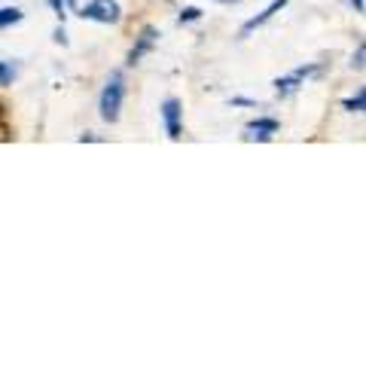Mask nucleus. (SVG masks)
I'll use <instances>...</instances> for the list:
<instances>
[{"instance_id": "3", "label": "nucleus", "mask_w": 366, "mask_h": 366, "mask_svg": "<svg viewBox=\"0 0 366 366\" xmlns=\"http://www.w3.org/2000/svg\"><path fill=\"white\" fill-rule=\"evenodd\" d=\"M317 74H320V64H302V67H296L293 74L274 79V92H278V98H287L305 83L308 76H317Z\"/></svg>"}, {"instance_id": "18", "label": "nucleus", "mask_w": 366, "mask_h": 366, "mask_svg": "<svg viewBox=\"0 0 366 366\" xmlns=\"http://www.w3.org/2000/svg\"><path fill=\"white\" fill-rule=\"evenodd\" d=\"M217 4H238V0H217Z\"/></svg>"}, {"instance_id": "16", "label": "nucleus", "mask_w": 366, "mask_h": 366, "mask_svg": "<svg viewBox=\"0 0 366 366\" xmlns=\"http://www.w3.org/2000/svg\"><path fill=\"white\" fill-rule=\"evenodd\" d=\"M351 6H354V13H363V9H366V0H351Z\"/></svg>"}, {"instance_id": "4", "label": "nucleus", "mask_w": 366, "mask_h": 366, "mask_svg": "<svg viewBox=\"0 0 366 366\" xmlns=\"http://www.w3.org/2000/svg\"><path fill=\"white\" fill-rule=\"evenodd\" d=\"M156 43H159V28H153V25H144V28H141V34H137V37H134V46L129 49V59H125V64L134 67L137 61L144 59V55H150V52L156 49Z\"/></svg>"}, {"instance_id": "7", "label": "nucleus", "mask_w": 366, "mask_h": 366, "mask_svg": "<svg viewBox=\"0 0 366 366\" xmlns=\"http://www.w3.org/2000/svg\"><path fill=\"white\" fill-rule=\"evenodd\" d=\"M287 4H290V0H272V4H269L266 9H262V13H257L254 19H247L244 25H242V31H238V34H242V37H250V34H254L257 28H262V25H266L269 19H274V16H278L281 9L287 6Z\"/></svg>"}, {"instance_id": "5", "label": "nucleus", "mask_w": 366, "mask_h": 366, "mask_svg": "<svg viewBox=\"0 0 366 366\" xmlns=\"http://www.w3.org/2000/svg\"><path fill=\"white\" fill-rule=\"evenodd\" d=\"M162 125L171 141H180L183 137V104L177 98H168L162 104Z\"/></svg>"}, {"instance_id": "8", "label": "nucleus", "mask_w": 366, "mask_h": 366, "mask_svg": "<svg viewBox=\"0 0 366 366\" xmlns=\"http://www.w3.org/2000/svg\"><path fill=\"white\" fill-rule=\"evenodd\" d=\"M21 19H25V13H21L19 6H0V31L19 25Z\"/></svg>"}, {"instance_id": "15", "label": "nucleus", "mask_w": 366, "mask_h": 366, "mask_svg": "<svg viewBox=\"0 0 366 366\" xmlns=\"http://www.w3.org/2000/svg\"><path fill=\"white\" fill-rule=\"evenodd\" d=\"M55 43L67 46V34H64V25H59V28H55Z\"/></svg>"}, {"instance_id": "11", "label": "nucleus", "mask_w": 366, "mask_h": 366, "mask_svg": "<svg viewBox=\"0 0 366 366\" xmlns=\"http://www.w3.org/2000/svg\"><path fill=\"white\" fill-rule=\"evenodd\" d=\"M199 19H202V9L199 6H183L180 16H177L180 25H189V21H199Z\"/></svg>"}, {"instance_id": "19", "label": "nucleus", "mask_w": 366, "mask_h": 366, "mask_svg": "<svg viewBox=\"0 0 366 366\" xmlns=\"http://www.w3.org/2000/svg\"><path fill=\"white\" fill-rule=\"evenodd\" d=\"M0 119H4V104H0Z\"/></svg>"}, {"instance_id": "10", "label": "nucleus", "mask_w": 366, "mask_h": 366, "mask_svg": "<svg viewBox=\"0 0 366 366\" xmlns=\"http://www.w3.org/2000/svg\"><path fill=\"white\" fill-rule=\"evenodd\" d=\"M13 79H16V64L0 61V86H13Z\"/></svg>"}, {"instance_id": "6", "label": "nucleus", "mask_w": 366, "mask_h": 366, "mask_svg": "<svg viewBox=\"0 0 366 366\" xmlns=\"http://www.w3.org/2000/svg\"><path fill=\"white\" fill-rule=\"evenodd\" d=\"M274 132H278V119H272V117H259V119H254V122H247V125H244L242 141H247V144H254V141L269 144L272 137H274Z\"/></svg>"}, {"instance_id": "14", "label": "nucleus", "mask_w": 366, "mask_h": 366, "mask_svg": "<svg viewBox=\"0 0 366 366\" xmlns=\"http://www.w3.org/2000/svg\"><path fill=\"white\" fill-rule=\"evenodd\" d=\"M232 107H257V101H247V98H232Z\"/></svg>"}, {"instance_id": "2", "label": "nucleus", "mask_w": 366, "mask_h": 366, "mask_svg": "<svg viewBox=\"0 0 366 366\" xmlns=\"http://www.w3.org/2000/svg\"><path fill=\"white\" fill-rule=\"evenodd\" d=\"M76 13L83 19H89V21H98V25H117V21L122 19V6L117 4V0H92V4L79 6Z\"/></svg>"}, {"instance_id": "12", "label": "nucleus", "mask_w": 366, "mask_h": 366, "mask_svg": "<svg viewBox=\"0 0 366 366\" xmlns=\"http://www.w3.org/2000/svg\"><path fill=\"white\" fill-rule=\"evenodd\" d=\"M363 59H366V46L360 43V46H357V52H354V61H351L354 71H363Z\"/></svg>"}, {"instance_id": "1", "label": "nucleus", "mask_w": 366, "mask_h": 366, "mask_svg": "<svg viewBox=\"0 0 366 366\" xmlns=\"http://www.w3.org/2000/svg\"><path fill=\"white\" fill-rule=\"evenodd\" d=\"M122 101H125V76H122V71H113L107 76L104 92H101V101H98L101 119H104V122H117L119 113H122Z\"/></svg>"}, {"instance_id": "17", "label": "nucleus", "mask_w": 366, "mask_h": 366, "mask_svg": "<svg viewBox=\"0 0 366 366\" xmlns=\"http://www.w3.org/2000/svg\"><path fill=\"white\" fill-rule=\"evenodd\" d=\"M64 4H67V6H74V9H79V6H76V0H64Z\"/></svg>"}, {"instance_id": "9", "label": "nucleus", "mask_w": 366, "mask_h": 366, "mask_svg": "<svg viewBox=\"0 0 366 366\" xmlns=\"http://www.w3.org/2000/svg\"><path fill=\"white\" fill-rule=\"evenodd\" d=\"M342 107H345L348 113H363V110H366V89L360 86L351 98H345V104H342Z\"/></svg>"}, {"instance_id": "13", "label": "nucleus", "mask_w": 366, "mask_h": 366, "mask_svg": "<svg viewBox=\"0 0 366 366\" xmlns=\"http://www.w3.org/2000/svg\"><path fill=\"white\" fill-rule=\"evenodd\" d=\"M49 6L55 9V16H59V19L64 21V16H67V13H64V6H67V4H64V0H49Z\"/></svg>"}]
</instances>
